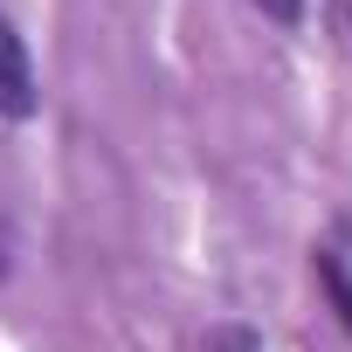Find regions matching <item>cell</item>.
I'll use <instances>...</instances> for the list:
<instances>
[{
    "mask_svg": "<svg viewBox=\"0 0 352 352\" xmlns=\"http://www.w3.org/2000/svg\"><path fill=\"white\" fill-rule=\"evenodd\" d=\"M0 118H35V63L8 14H0Z\"/></svg>",
    "mask_w": 352,
    "mask_h": 352,
    "instance_id": "6da1fadb",
    "label": "cell"
},
{
    "mask_svg": "<svg viewBox=\"0 0 352 352\" xmlns=\"http://www.w3.org/2000/svg\"><path fill=\"white\" fill-rule=\"evenodd\" d=\"M318 283H324V297H331V311H338V324L352 331V270H345L338 256H318Z\"/></svg>",
    "mask_w": 352,
    "mask_h": 352,
    "instance_id": "7a4b0ae2",
    "label": "cell"
},
{
    "mask_svg": "<svg viewBox=\"0 0 352 352\" xmlns=\"http://www.w3.org/2000/svg\"><path fill=\"white\" fill-rule=\"evenodd\" d=\"M208 352H263V338L249 324H214L208 331Z\"/></svg>",
    "mask_w": 352,
    "mask_h": 352,
    "instance_id": "3957f363",
    "label": "cell"
},
{
    "mask_svg": "<svg viewBox=\"0 0 352 352\" xmlns=\"http://www.w3.org/2000/svg\"><path fill=\"white\" fill-rule=\"evenodd\" d=\"M256 8H263L270 21H297V14H304V0H256Z\"/></svg>",
    "mask_w": 352,
    "mask_h": 352,
    "instance_id": "277c9868",
    "label": "cell"
}]
</instances>
